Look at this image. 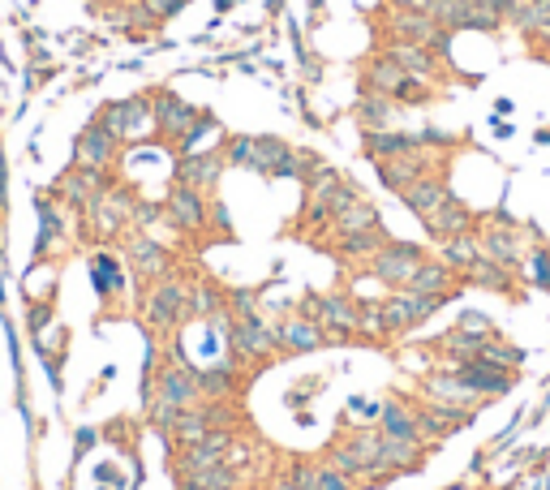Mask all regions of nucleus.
<instances>
[{
  "mask_svg": "<svg viewBox=\"0 0 550 490\" xmlns=\"http://www.w3.org/2000/svg\"><path fill=\"white\" fill-rule=\"evenodd\" d=\"M202 405V392H198V370L181 357V349L168 353L164 370L155 374V396L146 400V422L151 426H173L177 413Z\"/></svg>",
  "mask_w": 550,
  "mask_h": 490,
  "instance_id": "nucleus-1",
  "label": "nucleus"
},
{
  "mask_svg": "<svg viewBox=\"0 0 550 490\" xmlns=\"http://www.w3.org/2000/svg\"><path fill=\"white\" fill-rule=\"evenodd\" d=\"M533 236H537V228H533V224H520V219L508 216V211H491V216H482V224H477L482 254L494 258V263H503V267L516 275L525 272Z\"/></svg>",
  "mask_w": 550,
  "mask_h": 490,
  "instance_id": "nucleus-2",
  "label": "nucleus"
},
{
  "mask_svg": "<svg viewBox=\"0 0 550 490\" xmlns=\"http://www.w3.org/2000/svg\"><path fill=\"white\" fill-rule=\"evenodd\" d=\"M228 357L236 366H271L275 357H284L279 349V327L262 310L245 314V318H228Z\"/></svg>",
  "mask_w": 550,
  "mask_h": 490,
  "instance_id": "nucleus-3",
  "label": "nucleus"
},
{
  "mask_svg": "<svg viewBox=\"0 0 550 490\" xmlns=\"http://www.w3.org/2000/svg\"><path fill=\"white\" fill-rule=\"evenodd\" d=\"M297 314L315 318L318 327L327 332V344H349L357 340V297H349L344 289H332V293H306Z\"/></svg>",
  "mask_w": 550,
  "mask_h": 490,
  "instance_id": "nucleus-4",
  "label": "nucleus"
},
{
  "mask_svg": "<svg viewBox=\"0 0 550 490\" xmlns=\"http://www.w3.org/2000/svg\"><path fill=\"white\" fill-rule=\"evenodd\" d=\"M430 18L443 26V31H503V9H499V0H434L430 4Z\"/></svg>",
  "mask_w": 550,
  "mask_h": 490,
  "instance_id": "nucleus-5",
  "label": "nucleus"
},
{
  "mask_svg": "<svg viewBox=\"0 0 550 490\" xmlns=\"http://www.w3.org/2000/svg\"><path fill=\"white\" fill-rule=\"evenodd\" d=\"M99 125L108 129L112 138L120 142H142V138L155 134V108L146 95H134V99H117L99 112Z\"/></svg>",
  "mask_w": 550,
  "mask_h": 490,
  "instance_id": "nucleus-6",
  "label": "nucleus"
},
{
  "mask_svg": "<svg viewBox=\"0 0 550 490\" xmlns=\"http://www.w3.org/2000/svg\"><path fill=\"white\" fill-rule=\"evenodd\" d=\"M421 263H426V245H417V241H387V245L366 263V272H370L378 284H387V289H404Z\"/></svg>",
  "mask_w": 550,
  "mask_h": 490,
  "instance_id": "nucleus-7",
  "label": "nucleus"
},
{
  "mask_svg": "<svg viewBox=\"0 0 550 490\" xmlns=\"http://www.w3.org/2000/svg\"><path fill=\"white\" fill-rule=\"evenodd\" d=\"M181 318H190V284L164 275V280H155V289L146 297V327L151 332H173Z\"/></svg>",
  "mask_w": 550,
  "mask_h": 490,
  "instance_id": "nucleus-8",
  "label": "nucleus"
},
{
  "mask_svg": "<svg viewBox=\"0 0 550 490\" xmlns=\"http://www.w3.org/2000/svg\"><path fill=\"white\" fill-rule=\"evenodd\" d=\"M421 400H434V405L465 409V413H477L482 405H491V400H482V396L473 392V388L452 370V366H439L434 374H426V379H421Z\"/></svg>",
  "mask_w": 550,
  "mask_h": 490,
  "instance_id": "nucleus-9",
  "label": "nucleus"
},
{
  "mask_svg": "<svg viewBox=\"0 0 550 490\" xmlns=\"http://www.w3.org/2000/svg\"><path fill=\"white\" fill-rule=\"evenodd\" d=\"M412 413H417V434H421V443H426L430 451L439 448L443 439L460 434L473 422V413L448 409V405H434V400H417V405H412Z\"/></svg>",
  "mask_w": 550,
  "mask_h": 490,
  "instance_id": "nucleus-10",
  "label": "nucleus"
},
{
  "mask_svg": "<svg viewBox=\"0 0 550 490\" xmlns=\"http://www.w3.org/2000/svg\"><path fill=\"white\" fill-rule=\"evenodd\" d=\"M228 159H224V147H211V151H194V156H181L177 168H173V181L177 185H190L198 194H216L219 177H224Z\"/></svg>",
  "mask_w": 550,
  "mask_h": 490,
  "instance_id": "nucleus-11",
  "label": "nucleus"
},
{
  "mask_svg": "<svg viewBox=\"0 0 550 490\" xmlns=\"http://www.w3.org/2000/svg\"><path fill=\"white\" fill-rule=\"evenodd\" d=\"M164 219L181 228V233H202L211 224V207H207V194H198L190 185H173L168 198H164Z\"/></svg>",
  "mask_w": 550,
  "mask_h": 490,
  "instance_id": "nucleus-12",
  "label": "nucleus"
},
{
  "mask_svg": "<svg viewBox=\"0 0 550 490\" xmlns=\"http://www.w3.org/2000/svg\"><path fill=\"white\" fill-rule=\"evenodd\" d=\"M374 173H378V185L400 194L404 185H412L417 177L426 173H439V159L421 147V151H409V156H395V159H374Z\"/></svg>",
  "mask_w": 550,
  "mask_h": 490,
  "instance_id": "nucleus-13",
  "label": "nucleus"
},
{
  "mask_svg": "<svg viewBox=\"0 0 550 490\" xmlns=\"http://www.w3.org/2000/svg\"><path fill=\"white\" fill-rule=\"evenodd\" d=\"M426 224V233H430V241H448V236H460V233H477V224H482V216L473 211L469 202H460V198H448L439 211H430V216L421 219Z\"/></svg>",
  "mask_w": 550,
  "mask_h": 490,
  "instance_id": "nucleus-14",
  "label": "nucleus"
},
{
  "mask_svg": "<svg viewBox=\"0 0 550 490\" xmlns=\"http://www.w3.org/2000/svg\"><path fill=\"white\" fill-rule=\"evenodd\" d=\"M275 327H279V349H284V357H301V353L327 349V332L318 327L315 318H306V314L293 310L288 318H279Z\"/></svg>",
  "mask_w": 550,
  "mask_h": 490,
  "instance_id": "nucleus-15",
  "label": "nucleus"
},
{
  "mask_svg": "<svg viewBox=\"0 0 550 490\" xmlns=\"http://www.w3.org/2000/svg\"><path fill=\"white\" fill-rule=\"evenodd\" d=\"M460 284L465 289H482V293H499V297H508V301H520V284H516V272H508L503 263H494V258H477L469 272L460 275Z\"/></svg>",
  "mask_w": 550,
  "mask_h": 490,
  "instance_id": "nucleus-16",
  "label": "nucleus"
},
{
  "mask_svg": "<svg viewBox=\"0 0 550 490\" xmlns=\"http://www.w3.org/2000/svg\"><path fill=\"white\" fill-rule=\"evenodd\" d=\"M151 108H155V134L164 138V142H177L190 125H194V117L202 112V108H194V103H185L181 95H173V91H155V99H151Z\"/></svg>",
  "mask_w": 550,
  "mask_h": 490,
  "instance_id": "nucleus-17",
  "label": "nucleus"
},
{
  "mask_svg": "<svg viewBox=\"0 0 550 490\" xmlns=\"http://www.w3.org/2000/svg\"><path fill=\"white\" fill-rule=\"evenodd\" d=\"M465 383H469L473 392L482 396V400H499V396L511 392V379L516 374L503 370V366H494V361H486V357H473V361H465V366H452Z\"/></svg>",
  "mask_w": 550,
  "mask_h": 490,
  "instance_id": "nucleus-18",
  "label": "nucleus"
},
{
  "mask_svg": "<svg viewBox=\"0 0 550 490\" xmlns=\"http://www.w3.org/2000/svg\"><path fill=\"white\" fill-rule=\"evenodd\" d=\"M404 289H409V293H426V297H460V293H465L460 275H456L439 254H434V258L426 254V263L412 272V280L404 284Z\"/></svg>",
  "mask_w": 550,
  "mask_h": 490,
  "instance_id": "nucleus-19",
  "label": "nucleus"
},
{
  "mask_svg": "<svg viewBox=\"0 0 550 490\" xmlns=\"http://www.w3.org/2000/svg\"><path fill=\"white\" fill-rule=\"evenodd\" d=\"M448 198H452V185H448V177H443V173H426V177H417L412 185H404V190H400V202H404L417 219H426L430 211H439Z\"/></svg>",
  "mask_w": 550,
  "mask_h": 490,
  "instance_id": "nucleus-20",
  "label": "nucleus"
},
{
  "mask_svg": "<svg viewBox=\"0 0 550 490\" xmlns=\"http://www.w3.org/2000/svg\"><path fill=\"white\" fill-rule=\"evenodd\" d=\"M387 57L409 74V78H426V82H443V60L434 57L426 43H400V40H387V48H383Z\"/></svg>",
  "mask_w": 550,
  "mask_h": 490,
  "instance_id": "nucleus-21",
  "label": "nucleus"
},
{
  "mask_svg": "<svg viewBox=\"0 0 550 490\" xmlns=\"http://www.w3.org/2000/svg\"><path fill=\"white\" fill-rule=\"evenodd\" d=\"M374 426H378V434H387V439L421 443V434H417V413H412V405L404 400V396H387V400H378Z\"/></svg>",
  "mask_w": 550,
  "mask_h": 490,
  "instance_id": "nucleus-22",
  "label": "nucleus"
},
{
  "mask_svg": "<svg viewBox=\"0 0 550 490\" xmlns=\"http://www.w3.org/2000/svg\"><path fill=\"white\" fill-rule=\"evenodd\" d=\"M486 344H491L486 335H469V332H460V327H452V332H443L439 340H430L426 353L439 357L443 366H465V361L486 353Z\"/></svg>",
  "mask_w": 550,
  "mask_h": 490,
  "instance_id": "nucleus-23",
  "label": "nucleus"
},
{
  "mask_svg": "<svg viewBox=\"0 0 550 490\" xmlns=\"http://www.w3.org/2000/svg\"><path fill=\"white\" fill-rule=\"evenodd\" d=\"M439 31H443V26H439L430 13H417V9H392V4H387V40L426 43V48H430Z\"/></svg>",
  "mask_w": 550,
  "mask_h": 490,
  "instance_id": "nucleus-24",
  "label": "nucleus"
},
{
  "mask_svg": "<svg viewBox=\"0 0 550 490\" xmlns=\"http://www.w3.org/2000/svg\"><path fill=\"white\" fill-rule=\"evenodd\" d=\"M120 151V138H112L99 120H91L86 129L78 134V147H74V156H78V164H86V168H108L112 159H117Z\"/></svg>",
  "mask_w": 550,
  "mask_h": 490,
  "instance_id": "nucleus-25",
  "label": "nucleus"
},
{
  "mask_svg": "<svg viewBox=\"0 0 550 490\" xmlns=\"http://www.w3.org/2000/svg\"><path fill=\"white\" fill-rule=\"evenodd\" d=\"M404 82H409V74H404L387 52H374V57L361 65V91H374V95L395 99V91H400Z\"/></svg>",
  "mask_w": 550,
  "mask_h": 490,
  "instance_id": "nucleus-26",
  "label": "nucleus"
},
{
  "mask_svg": "<svg viewBox=\"0 0 550 490\" xmlns=\"http://www.w3.org/2000/svg\"><path fill=\"white\" fill-rule=\"evenodd\" d=\"M409 151H421V138L404 134V129H370L361 134V156L370 159H395V156H409Z\"/></svg>",
  "mask_w": 550,
  "mask_h": 490,
  "instance_id": "nucleus-27",
  "label": "nucleus"
},
{
  "mask_svg": "<svg viewBox=\"0 0 550 490\" xmlns=\"http://www.w3.org/2000/svg\"><path fill=\"white\" fill-rule=\"evenodd\" d=\"M426 456H430V448L426 443H409V439H378V465L387 473H417L421 465H426Z\"/></svg>",
  "mask_w": 550,
  "mask_h": 490,
  "instance_id": "nucleus-28",
  "label": "nucleus"
},
{
  "mask_svg": "<svg viewBox=\"0 0 550 490\" xmlns=\"http://www.w3.org/2000/svg\"><path fill=\"white\" fill-rule=\"evenodd\" d=\"M395 112H400V103L387 95H374V91H361L353 103V120L361 134H370V129H395Z\"/></svg>",
  "mask_w": 550,
  "mask_h": 490,
  "instance_id": "nucleus-29",
  "label": "nucleus"
},
{
  "mask_svg": "<svg viewBox=\"0 0 550 490\" xmlns=\"http://www.w3.org/2000/svg\"><path fill=\"white\" fill-rule=\"evenodd\" d=\"M236 366L233 357L228 361H219V366H207V370H198V392L202 400H236L241 396V379H236Z\"/></svg>",
  "mask_w": 550,
  "mask_h": 490,
  "instance_id": "nucleus-30",
  "label": "nucleus"
},
{
  "mask_svg": "<svg viewBox=\"0 0 550 490\" xmlns=\"http://www.w3.org/2000/svg\"><path fill=\"white\" fill-rule=\"evenodd\" d=\"M129 263H134V272L142 280H164V275H173V254L151 241V236H138L134 245H129Z\"/></svg>",
  "mask_w": 550,
  "mask_h": 490,
  "instance_id": "nucleus-31",
  "label": "nucleus"
},
{
  "mask_svg": "<svg viewBox=\"0 0 550 490\" xmlns=\"http://www.w3.org/2000/svg\"><path fill=\"white\" fill-rule=\"evenodd\" d=\"M387 241H392V236H387V228H383V224H378V228H366V233L335 236V254L349 258V263H361V258L370 263V258L378 254V250H383Z\"/></svg>",
  "mask_w": 550,
  "mask_h": 490,
  "instance_id": "nucleus-32",
  "label": "nucleus"
},
{
  "mask_svg": "<svg viewBox=\"0 0 550 490\" xmlns=\"http://www.w3.org/2000/svg\"><path fill=\"white\" fill-rule=\"evenodd\" d=\"M508 22L516 26V31H525L537 48H542V43H550V0H525V4H520Z\"/></svg>",
  "mask_w": 550,
  "mask_h": 490,
  "instance_id": "nucleus-33",
  "label": "nucleus"
},
{
  "mask_svg": "<svg viewBox=\"0 0 550 490\" xmlns=\"http://www.w3.org/2000/svg\"><path fill=\"white\" fill-rule=\"evenodd\" d=\"M439 258L452 267L456 275H465L482 258V241H477V233H460V236H448V241H439Z\"/></svg>",
  "mask_w": 550,
  "mask_h": 490,
  "instance_id": "nucleus-34",
  "label": "nucleus"
},
{
  "mask_svg": "<svg viewBox=\"0 0 550 490\" xmlns=\"http://www.w3.org/2000/svg\"><path fill=\"white\" fill-rule=\"evenodd\" d=\"M224 310H228L224 284H216V280L190 284V318H224Z\"/></svg>",
  "mask_w": 550,
  "mask_h": 490,
  "instance_id": "nucleus-35",
  "label": "nucleus"
},
{
  "mask_svg": "<svg viewBox=\"0 0 550 490\" xmlns=\"http://www.w3.org/2000/svg\"><path fill=\"white\" fill-rule=\"evenodd\" d=\"M383 224V216H378V207H374L370 198H361V202H353L349 211H340V216L327 224L335 236H349V233H366V228H378Z\"/></svg>",
  "mask_w": 550,
  "mask_h": 490,
  "instance_id": "nucleus-36",
  "label": "nucleus"
},
{
  "mask_svg": "<svg viewBox=\"0 0 550 490\" xmlns=\"http://www.w3.org/2000/svg\"><path fill=\"white\" fill-rule=\"evenodd\" d=\"M318 168H323V156H318V151H310V147H293L288 156L275 164L271 181H306L310 173H318Z\"/></svg>",
  "mask_w": 550,
  "mask_h": 490,
  "instance_id": "nucleus-37",
  "label": "nucleus"
},
{
  "mask_svg": "<svg viewBox=\"0 0 550 490\" xmlns=\"http://www.w3.org/2000/svg\"><path fill=\"white\" fill-rule=\"evenodd\" d=\"M288 151H293V147H288L284 138H275V134H258V138H254V159H250V168H254L258 177H271V173H275V164H279V159L288 156Z\"/></svg>",
  "mask_w": 550,
  "mask_h": 490,
  "instance_id": "nucleus-38",
  "label": "nucleus"
},
{
  "mask_svg": "<svg viewBox=\"0 0 550 490\" xmlns=\"http://www.w3.org/2000/svg\"><path fill=\"white\" fill-rule=\"evenodd\" d=\"M211 431V422H207V413H202V405H194V409H185L173 422V431H168V443H177V448H190V443H198L202 434Z\"/></svg>",
  "mask_w": 550,
  "mask_h": 490,
  "instance_id": "nucleus-39",
  "label": "nucleus"
},
{
  "mask_svg": "<svg viewBox=\"0 0 550 490\" xmlns=\"http://www.w3.org/2000/svg\"><path fill=\"white\" fill-rule=\"evenodd\" d=\"M357 340H366V344H383L387 340L383 301H357Z\"/></svg>",
  "mask_w": 550,
  "mask_h": 490,
  "instance_id": "nucleus-40",
  "label": "nucleus"
},
{
  "mask_svg": "<svg viewBox=\"0 0 550 490\" xmlns=\"http://www.w3.org/2000/svg\"><path fill=\"white\" fill-rule=\"evenodd\" d=\"M525 272H529V284L537 293H550V245L542 236H533L529 258H525Z\"/></svg>",
  "mask_w": 550,
  "mask_h": 490,
  "instance_id": "nucleus-41",
  "label": "nucleus"
},
{
  "mask_svg": "<svg viewBox=\"0 0 550 490\" xmlns=\"http://www.w3.org/2000/svg\"><path fill=\"white\" fill-rule=\"evenodd\" d=\"M224 301H228V318H245V314L258 310V301H262V289H254V284H228L224 289Z\"/></svg>",
  "mask_w": 550,
  "mask_h": 490,
  "instance_id": "nucleus-42",
  "label": "nucleus"
},
{
  "mask_svg": "<svg viewBox=\"0 0 550 490\" xmlns=\"http://www.w3.org/2000/svg\"><path fill=\"white\" fill-rule=\"evenodd\" d=\"M482 357H486V361H494V366H503V370H511V374L525 366V349H520V344H511V340H503V335H494Z\"/></svg>",
  "mask_w": 550,
  "mask_h": 490,
  "instance_id": "nucleus-43",
  "label": "nucleus"
},
{
  "mask_svg": "<svg viewBox=\"0 0 550 490\" xmlns=\"http://www.w3.org/2000/svg\"><path fill=\"white\" fill-rule=\"evenodd\" d=\"M224 159H228V168H250V159H254V134L224 138Z\"/></svg>",
  "mask_w": 550,
  "mask_h": 490,
  "instance_id": "nucleus-44",
  "label": "nucleus"
},
{
  "mask_svg": "<svg viewBox=\"0 0 550 490\" xmlns=\"http://www.w3.org/2000/svg\"><path fill=\"white\" fill-rule=\"evenodd\" d=\"M430 99H434V82H426V78H409L395 91V103H400V108H421V103H430Z\"/></svg>",
  "mask_w": 550,
  "mask_h": 490,
  "instance_id": "nucleus-45",
  "label": "nucleus"
},
{
  "mask_svg": "<svg viewBox=\"0 0 550 490\" xmlns=\"http://www.w3.org/2000/svg\"><path fill=\"white\" fill-rule=\"evenodd\" d=\"M361 198H366V194H361V190H357L353 181L344 177V181H340V185L332 190V198H327V224H332V219L340 216V211H349L353 202H361Z\"/></svg>",
  "mask_w": 550,
  "mask_h": 490,
  "instance_id": "nucleus-46",
  "label": "nucleus"
},
{
  "mask_svg": "<svg viewBox=\"0 0 550 490\" xmlns=\"http://www.w3.org/2000/svg\"><path fill=\"white\" fill-rule=\"evenodd\" d=\"M91 272H95V289L103 297L108 293H117L120 289V272H117V258H108V254H99L95 263H91Z\"/></svg>",
  "mask_w": 550,
  "mask_h": 490,
  "instance_id": "nucleus-47",
  "label": "nucleus"
},
{
  "mask_svg": "<svg viewBox=\"0 0 550 490\" xmlns=\"http://www.w3.org/2000/svg\"><path fill=\"white\" fill-rule=\"evenodd\" d=\"M456 327H460V332H469V335H486V340L499 335V327L491 323V314H482V310H465L460 318H456Z\"/></svg>",
  "mask_w": 550,
  "mask_h": 490,
  "instance_id": "nucleus-48",
  "label": "nucleus"
},
{
  "mask_svg": "<svg viewBox=\"0 0 550 490\" xmlns=\"http://www.w3.org/2000/svg\"><path fill=\"white\" fill-rule=\"evenodd\" d=\"M288 473H293L297 490H318V460H306V456H293V460H288Z\"/></svg>",
  "mask_w": 550,
  "mask_h": 490,
  "instance_id": "nucleus-49",
  "label": "nucleus"
},
{
  "mask_svg": "<svg viewBox=\"0 0 550 490\" xmlns=\"http://www.w3.org/2000/svg\"><path fill=\"white\" fill-rule=\"evenodd\" d=\"M318 490H357V482H353V477H344L335 465L318 460Z\"/></svg>",
  "mask_w": 550,
  "mask_h": 490,
  "instance_id": "nucleus-50",
  "label": "nucleus"
},
{
  "mask_svg": "<svg viewBox=\"0 0 550 490\" xmlns=\"http://www.w3.org/2000/svg\"><path fill=\"white\" fill-rule=\"evenodd\" d=\"M417 138H421V147H426V151H443V156H448L456 142H460L456 134H448V129H434V125H426V129H421Z\"/></svg>",
  "mask_w": 550,
  "mask_h": 490,
  "instance_id": "nucleus-51",
  "label": "nucleus"
},
{
  "mask_svg": "<svg viewBox=\"0 0 550 490\" xmlns=\"http://www.w3.org/2000/svg\"><path fill=\"white\" fill-rule=\"evenodd\" d=\"M138 4H142V9H146L155 22L173 18V13H181V9H185V0H138Z\"/></svg>",
  "mask_w": 550,
  "mask_h": 490,
  "instance_id": "nucleus-52",
  "label": "nucleus"
},
{
  "mask_svg": "<svg viewBox=\"0 0 550 490\" xmlns=\"http://www.w3.org/2000/svg\"><path fill=\"white\" fill-rule=\"evenodd\" d=\"M392 9H417V13H430L434 0H387Z\"/></svg>",
  "mask_w": 550,
  "mask_h": 490,
  "instance_id": "nucleus-53",
  "label": "nucleus"
},
{
  "mask_svg": "<svg viewBox=\"0 0 550 490\" xmlns=\"http://www.w3.org/2000/svg\"><path fill=\"white\" fill-rule=\"evenodd\" d=\"M267 490H297L293 473H288V469H279V473H275V477H271V486H267Z\"/></svg>",
  "mask_w": 550,
  "mask_h": 490,
  "instance_id": "nucleus-54",
  "label": "nucleus"
},
{
  "mask_svg": "<svg viewBox=\"0 0 550 490\" xmlns=\"http://www.w3.org/2000/svg\"><path fill=\"white\" fill-rule=\"evenodd\" d=\"M48 306H35V310H31V327H35V332H43V327H48Z\"/></svg>",
  "mask_w": 550,
  "mask_h": 490,
  "instance_id": "nucleus-55",
  "label": "nucleus"
},
{
  "mask_svg": "<svg viewBox=\"0 0 550 490\" xmlns=\"http://www.w3.org/2000/svg\"><path fill=\"white\" fill-rule=\"evenodd\" d=\"M520 4H525V0H499V9H503V18H511V13H516Z\"/></svg>",
  "mask_w": 550,
  "mask_h": 490,
  "instance_id": "nucleus-56",
  "label": "nucleus"
},
{
  "mask_svg": "<svg viewBox=\"0 0 550 490\" xmlns=\"http://www.w3.org/2000/svg\"><path fill=\"white\" fill-rule=\"evenodd\" d=\"M537 142H550V129H537Z\"/></svg>",
  "mask_w": 550,
  "mask_h": 490,
  "instance_id": "nucleus-57",
  "label": "nucleus"
},
{
  "mask_svg": "<svg viewBox=\"0 0 550 490\" xmlns=\"http://www.w3.org/2000/svg\"><path fill=\"white\" fill-rule=\"evenodd\" d=\"M542 60H550V57H542Z\"/></svg>",
  "mask_w": 550,
  "mask_h": 490,
  "instance_id": "nucleus-58",
  "label": "nucleus"
}]
</instances>
